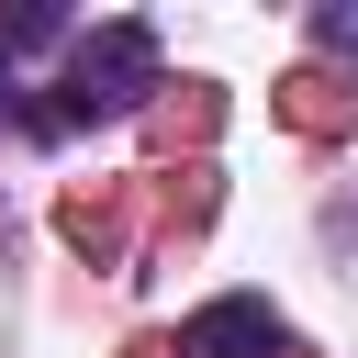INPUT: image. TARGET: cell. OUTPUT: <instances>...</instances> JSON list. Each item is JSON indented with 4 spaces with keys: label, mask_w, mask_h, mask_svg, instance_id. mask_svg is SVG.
Wrapping results in <instances>:
<instances>
[{
    "label": "cell",
    "mask_w": 358,
    "mask_h": 358,
    "mask_svg": "<svg viewBox=\"0 0 358 358\" xmlns=\"http://www.w3.org/2000/svg\"><path fill=\"white\" fill-rule=\"evenodd\" d=\"M145 90H157V34H145V22H101V34L67 56V90H56L34 123H45V134H56V123H112V112H134Z\"/></svg>",
    "instance_id": "obj_1"
},
{
    "label": "cell",
    "mask_w": 358,
    "mask_h": 358,
    "mask_svg": "<svg viewBox=\"0 0 358 358\" xmlns=\"http://www.w3.org/2000/svg\"><path fill=\"white\" fill-rule=\"evenodd\" d=\"M179 358H280V313H268L257 291H224V302H201V313H190Z\"/></svg>",
    "instance_id": "obj_2"
},
{
    "label": "cell",
    "mask_w": 358,
    "mask_h": 358,
    "mask_svg": "<svg viewBox=\"0 0 358 358\" xmlns=\"http://www.w3.org/2000/svg\"><path fill=\"white\" fill-rule=\"evenodd\" d=\"M313 34H324V45H358V0H336V11H313Z\"/></svg>",
    "instance_id": "obj_3"
},
{
    "label": "cell",
    "mask_w": 358,
    "mask_h": 358,
    "mask_svg": "<svg viewBox=\"0 0 358 358\" xmlns=\"http://www.w3.org/2000/svg\"><path fill=\"white\" fill-rule=\"evenodd\" d=\"M0 90H11V56H0Z\"/></svg>",
    "instance_id": "obj_4"
}]
</instances>
